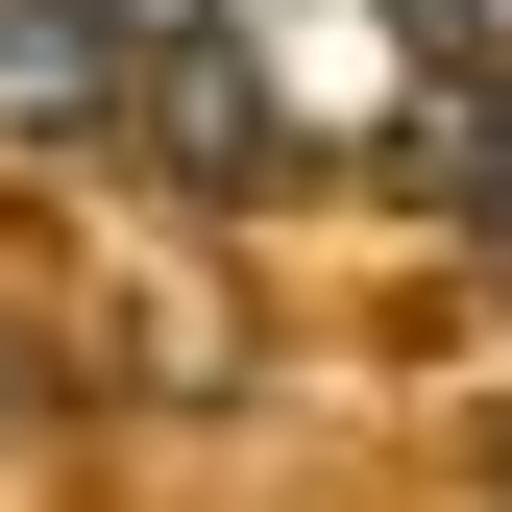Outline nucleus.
Wrapping results in <instances>:
<instances>
[{
    "label": "nucleus",
    "mask_w": 512,
    "mask_h": 512,
    "mask_svg": "<svg viewBox=\"0 0 512 512\" xmlns=\"http://www.w3.org/2000/svg\"><path fill=\"white\" fill-rule=\"evenodd\" d=\"M122 74H147V49H122L98 0H0V147H98Z\"/></svg>",
    "instance_id": "f257e3e1"
},
{
    "label": "nucleus",
    "mask_w": 512,
    "mask_h": 512,
    "mask_svg": "<svg viewBox=\"0 0 512 512\" xmlns=\"http://www.w3.org/2000/svg\"><path fill=\"white\" fill-rule=\"evenodd\" d=\"M488 49H512V0H488Z\"/></svg>",
    "instance_id": "f03ea898"
}]
</instances>
